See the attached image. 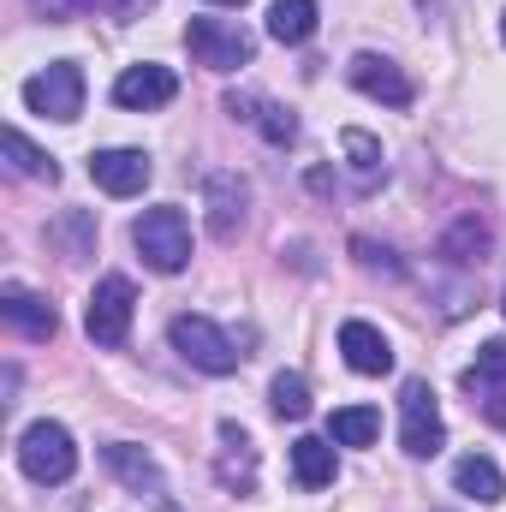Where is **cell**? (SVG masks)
Listing matches in <instances>:
<instances>
[{
	"instance_id": "obj_17",
	"label": "cell",
	"mask_w": 506,
	"mask_h": 512,
	"mask_svg": "<svg viewBox=\"0 0 506 512\" xmlns=\"http://www.w3.org/2000/svg\"><path fill=\"white\" fill-rule=\"evenodd\" d=\"M221 483L227 489H251L256 483V447L239 423H221Z\"/></svg>"
},
{
	"instance_id": "obj_9",
	"label": "cell",
	"mask_w": 506,
	"mask_h": 512,
	"mask_svg": "<svg viewBox=\"0 0 506 512\" xmlns=\"http://www.w3.org/2000/svg\"><path fill=\"white\" fill-rule=\"evenodd\" d=\"M346 78H352V90H364L370 102H387V108H411V78H405V72H399L387 54H352Z\"/></svg>"
},
{
	"instance_id": "obj_2",
	"label": "cell",
	"mask_w": 506,
	"mask_h": 512,
	"mask_svg": "<svg viewBox=\"0 0 506 512\" xmlns=\"http://www.w3.org/2000/svg\"><path fill=\"white\" fill-rule=\"evenodd\" d=\"M167 334H173V352H179L185 364H197L203 376H233V370L245 364V352H239L209 316H173Z\"/></svg>"
},
{
	"instance_id": "obj_18",
	"label": "cell",
	"mask_w": 506,
	"mask_h": 512,
	"mask_svg": "<svg viewBox=\"0 0 506 512\" xmlns=\"http://www.w3.org/2000/svg\"><path fill=\"white\" fill-rule=\"evenodd\" d=\"M268 36L286 42V48L310 42L316 36V0H274L268 6Z\"/></svg>"
},
{
	"instance_id": "obj_25",
	"label": "cell",
	"mask_w": 506,
	"mask_h": 512,
	"mask_svg": "<svg viewBox=\"0 0 506 512\" xmlns=\"http://www.w3.org/2000/svg\"><path fill=\"white\" fill-rule=\"evenodd\" d=\"M48 239L66 245V262H84V256H90V239H96V221H90V215H66L60 227H48Z\"/></svg>"
},
{
	"instance_id": "obj_8",
	"label": "cell",
	"mask_w": 506,
	"mask_h": 512,
	"mask_svg": "<svg viewBox=\"0 0 506 512\" xmlns=\"http://www.w3.org/2000/svg\"><path fill=\"white\" fill-rule=\"evenodd\" d=\"M173 96H179V78H173L167 66H155V60L126 66V72L114 78V102L131 108V114H155V108H167Z\"/></svg>"
},
{
	"instance_id": "obj_13",
	"label": "cell",
	"mask_w": 506,
	"mask_h": 512,
	"mask_svg": "<svg viewBox=\"0 0 506 512\" xmlns=\"http://www.w3.org/2000/svg\"><path fill=\"white\" fill-rule=\"evenodd\" d=\"M233 120H245V126H256L274 149H286L292 137H298V120L280 108V102H268V96H251V90H227V102H221Z\"/></svg>"
},
{
	"instance_id": "obj_10",
	"label": "cell",
	"mask_w": 506,
	"mask_h": 512,
	"mask_svg": "<svg viewBox=\"0 0 506 512\" xmlns=\"http://www.w3.org/2000/svg\"><path fill=\"white\" fill-rule=\"evenodd\" d=\"M149 155L143 149H96L90 155V179L108 191V197H137L143 185H149Z\"/></svg>"
},
{
	"instance_id": "obj_24",
	"label": "cell",
	"mask_w": 506,
	"mask_h": 512,
	"mask_svg": "<svg viewBox=\"0 0 506 512\" xmlns=\"http://www.w3.org/2000/svg\"><path fill=\"white\" fill-rule=\"evenodd\" d=\"M340 143H346V155H352L358 179H364V185H376V179H381V143H376V137L352 126V131H340Z\"/></svg>"
},
{
	"instance_id": "obj_3",
	"label": "cell",
	"mask_w": 506,
	"mask_h": 512,
	"mask_svg": "<svg viewBox=\"0 0 506 512\" xmlns=\"http://www.w3.org/2000/svg\"><path fill=\"white\" fill-rule=\"evenodd\" d=\"M18 465H24V477L30 483H66L72 471H78V447H72V435H66V423H30L24 435H18Z\"/></svg>"
},
{
	"instance_id": "obj_1",
	"label": "cell",
	"mask_w": 506,
	"mask_h": 512,
	"mask_svg": "<svg viewBox=\"0 0 506 512\" xmlns=\"http://www.w3.org/2000/svg\"><path fill=\"white\" fill-rule=\"evenodd\" d=\"M131 245L137 256L155 268V274H179L185 262H191V221L179 215V209H143L137 215V227H131Z\"/></svg>"
},
{
	"instance_id": "obj_12",
	"label": "cell",
	"mask_w": 506,
	"mask_h": 512,
	"mask_svg": "<svg viewBox=\"0 0 506 512\" xmlns=\"http://www.w3.org/2000/svg\"><path fill=\"white\" fill-rule=\"evenodd\" d=\"M0 316H6V322L24 334V340H54V328H60L54 304H48L42 292L18 286V280H6V286H0Z\"/></svg>"
},
{
	"instance_id": "obj_30",
	"label": "cell",
	"mask_w": 506,
	"mask_h": 512,
	"mask_svg": "<svg viewBox=\"0 0 506 512\" xmlns=\"http://www.w3.org/2000/svg\"><path fill=\"white\" fill-rule=\"evenodd\" d=\"M161 512H179V507H173V501H161Z\"/></svg>"
},
{
	"instance_id": "obj_11",
	"label": "cell",
	"mask_w": 506,
	"mask_h": 512,
	"mask_svg": "<svg viewBox=\"0 0 506 512\" xmlns=\"http://www.w3.org/2000/svg\"><path fill=\"white\" fill-rule=\"evenodd\" d=\"M203 203H209V233H215V239H239L245 203H251L245 179H239V173H209V179H203Z\"/></svg>"
},
{
	"instance_id": "obj_6",
	"label": "cell",
	"mask_w": 506,
	"mask_h": 512,
	"mask_svg": "<svg viewBox=\"0 0 506 512\" xmlns=\"http://www.w3.org/2000/svg\"><path fill=\"white\" fill-rule=\"evenodd\" d=\"M24 108L42 114V120L72 126V120L84 114V72H78L72 60H54L48 72H36V78L24 84Z\"/></svg>"
},
{
	"instance_id": "obj_23",
	"label": "cell",
	"mask_w": 506,
	"mask_h": 512,
	"mask_svg": "<svg viewBox=\"0 0 506 512\" xmlns=\"http://www.w3.org/2000/svg\"><path fill=\"white\" fill-rule=\"evenodd\" d=\"M268 405H274V417H310V387H304V376H292V370H280L274 376V387H268Z\"/></svg>"
},
{
	"instance_id": "obj_16",
	"label": "cell",
	"mask_w": 506,
	"mask_h": 512,
	"mask_svg": "<svg viewBox=\"0 0 506 512\" xmlns=\"http://www.w3.org/2000/svg\"><path fill=\"white\" fill-rule=\"evenodd\" d=\"M292 477H298L304 489H328V483H334V441L298 435V441H292Z\"/></svg>"
},
{
	"instance_id": "obj_28",
	"label": "cell",
	"mask_w": 506,
	"mask_h": 512,
	"mask_svg": "<svg viewBox=\"0 0 506 512\" xmlns=\"http://www.w3.org/2000/svg\"><path fill=\"white\" fill-rule=\"evenodd\" d=\"M30 6H36L42 18H72V12H78V0H30Z\"/></svg>"
},
{
	"instance_id": "obj_31",
	"label": "cell",
	"mask_w": 506,
	"mask_h": 512,
	"mask_svg": "<svg viewBox=\"0 0 506 512\" xmlns=\"http://www.w3.org/2000/svg\"><path fill=\"white\" fill-rule=\"evenodd\" d=\"M501 42H506V18H501Z\"/></svg>"
},
{
	"instance_id": "obj_7",
	"label": "cell",
	"mask_w": 506,
	"mask_h": 512,
	"mask_svg": "<svg viewBox=\"0 0 506 512\" xmlns=\"http://www.w3.org/2000/svg\"><path fill=\"white\" fill-rule=\"evenodd\" d=\"M131 310H137V292H131L126 274H108V280H96V292H90V310H84V328H90V340H96V346H126Z\"/></svg>"
},
{
	"instance_id": "obj_20",
	"label": "cell",
	"mask_w": 506,
	"mask_h": 512,
	"mask_svg": "<svg viewBox=\"0 0 506 512\" xmlns=\"http://www.w3.org/2000/svg\"><path fill=\"white\" fill-rule=\"evenodd\" d=\"M376 435H381V411L376 405H346V411L328 417V441H340V447H370Z\"/></svg>"
},
{
	"instance_id": "obj_5",
	"label": "cell",
	"mask_w": 506,
	"mask_h": 512,
	"mask_svg": "<svg viewBox=\"0 0 506 512\" xmlns=\"http://www.w3.org/2000/svg\"><path fill=\"white\" fill-rule=\"evenodd\" d=\"M399 441H405L411 459H435L447 447V423H441V405H435V387L429 382L399 387Z\"/></svg>"
},
{
	"instance_id": "obj_4",
	"label": "cell",
	"mask_w": 506,
	"mask_h": 512,
	"mask_svg": "<svg viewBox=\"0 0 506 512\" xmlns=\"http://www.w3.org/2000/svg\"><path fill=\"white\" fill-rule=\"evenodd\" d=\"M185 48H191V60L209 66V72H239V66H251L256 36L239 30V24H221V18H191V24H185Z\"/></svg>"
},
{
	"instance_id": "obj_15",
	"label": "cell",
	"mask_w": 506,
	"mask_h": 512,
	"mask_svg": "<svg viewBox=\"0 0 506 512\" xmlns=\"http://www.w3.org/2000/svg\"><path fill=\"white\" fill-rule=\"evenodd\" d=\"M453 489L465 495V501H477V507H495L506 495V477L495 459H483V453H465L459 465H453Z\"/></svg>"
},
{
	"instance_id": "obj_29",
	"label": "cell",
	"mask_w": 506,
	"mask_h": 512,
	"mask_svg": "<svg viewBox=\"0 0 506 512\" xmlns=\"http://www.w3.org/2000/svg\"><path fill=\"white\" fill-rule=\"evenodd\" d=\"M215 6H245V0H215Z\"/></svg>"
},
{
	"instance_id": "obj_26",
	"label": "cell",
	"mask_w": 506,
	"mask_h": 512,
	"mask_svg": "<svg viewBox=\"0 0 506 512\" xmlns=\"http://www.w3.org/2000/svg\"><path fill=\"white\" fill-rule=\"evenodd\" d=\"M489 382H506V340H489V346L477 352V370L465 376L471 393H477V387H489Z\"/></svg>"
},
{
	"instance_id": "obj_22",
	"label": "cell",
	"mask_w": 506,
	"mask_h": 512,
	"mask_svg": "<svg viewBox=\"0 0 506 512\" xmlns=\"http://www.w3.org/2000/svg\"><path fill=\"white\" fill-rule=\"evenodd\" d=\"M0 143H6V161H12V173H24V179H48V185L60 179V167H54V161H48V155H42V149H36L24 131H6Z\"/></svg>"
},
{
	"instance_id": "obj_32",
	"label": "cell",
	"mask_w": 506,
	"mask_h": 512,
	"mask_svg": "<svg viewBox=\"0 0 506 512\" xmlns=\"http://www.w3.org/2000/svg\"><path fill=\"white\" fill-rule=\"evenodd\" d=\"M501 310H506V304H501Z\"/></svg>"
},
{
	"instance_id": "obj_27",
	"label": "cell",
	"mask_w": 506,
	"mask_h": 512,
	"mask_svg": "<svg viewBox=\"0 0 506 512\" xmlns=\"http://www.w3.org/2000/svg\"><path fill=\"white\" fill-rule=\"evenodd\" d=\"M137 6H149V0H78V12H114V18H131Z\"/></svg>"
},
{
	"instance_id": "obj_14",
	"label": "cell",
	"mask_w": 506,
	"mask_h": 512,
	"mask_svg": "<svg viewBox=\"0 0 506 512\" xmlns=\"http://www.w3.org/2000/svg\"><path fill=\"white\" fill-rule=\"evenodd\" d=\"M340 352H346V364L358 376H387L393 370V346L381 340V328H370V322H346L340 328Z\"/></svg>"
},
{
	"instance_id": "obj_21",
	"label": "cell",
	"mask_w": 506,
	"mask_h": 512,
	"mask_svg": "<svg viewBox=\"0 0 506 512\" xmlns=\"http://www.w3.org/2000/svg\"><path fill=\"white\" fill-rule=\"evenodd\" d=\"M441 256H447V262H459V268H465V262H483V256H489V227H483L477 215L453 221V227L441 233Z\"/></svg>"
},
{
	"instance_id": "obj_19",
	"label": "cell",
	"mask_w": 506,
	"mask_h": 512,
	"mask_svg": "<svg viewBox=\"0 0 506 512\" xmlns=\"http://www.w3.org/2000/svg\"><path fill=\"white\" fill-rule=\"evenodd\" d=\"M102 459H108V471H114L126 489H137V495H143V489H149V495L161 489V471H155V459H149L143 447H131V441H114Z\"/></svg>"
}]
</instances>
